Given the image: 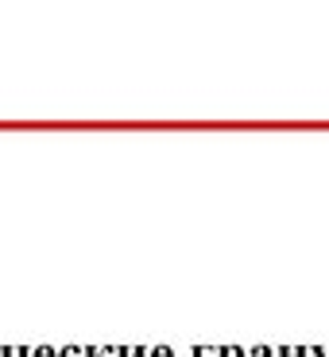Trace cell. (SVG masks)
I'll return each mask as SVG.
<instances>
[{
	"label": "cell",
	"instance_id": "6da1fadb",
	"mask_svg": "<svg viewBox=\"0 0 329 357\" xmlns=\"http://www.w3.org/2000/svg\"><path fill=\"white\" fill-rule=\"evenodd\" d=\"M298 357H326V349H321V346H303V349H298Z\"/></svg>",
	"mask_w": 329,
	"mask_h": 357
},
{
	"label": "cell",
	"instance_id": "7a4b0ae2",
	"mask_svg": "<svg viewBox=\"0 0 329 357\" xmlns=\"http://www.w3.org/2000/svg\"><path fill=\"white\" fill-rule=\"evenodd\" d=\"M221 357H248V349H241V346H225V349H221Z\"/></svg>",
	"mask_w": 329,
	"mask_h": 357
},
{
	"label": "cell",
	"instance_id": "3957f363",
	"mask_svg": "<svg viewBox=\"0 0 329 357\" xmlns=\"http://www.w3.org/2000/svg\"><path fill=\"white\" fill-rule=\"evenodd\" d=\"M194 357H221V349H214V346H202V349H194Z\"/></svg>",
	"mask_w": 329,
	"mask_h": 357
},
{
	"label": "cell",
	"instance_id": "277c9868",
	"mask_svg": "<svg viewBox=\"0 0 329 357\" xmlns=\"http://www.w3.org/2000/svg\"><path fill=\"white\" fill-rule=\"evenodd\" d=\"M58 357H89V349H78V346H70V349H63Z\"/></svg>",
	"mask_w": 329,
	"mask_h": 357
},
{
	"label": "cell",
	"instance_id": "5b68a950",
	"mask_svg": "<svg viewBox=\"0 0 329 357\" xmlns=\"http://www.w3.org/2000/svg\"><path fill=\"white\" fill-rule=\"evenodd\" d=\"M152 357H175V354H170L167 346H155V349H152Z\"/></svg>",
	"mask_w": 329,
	"mask_h": 357
},
{
	"label": "cell",
	"instance_id": "8992f818",
	"mask_svg": "<svg viewBox=\"0 0 329 357\" xmlns=\"http://www.w3.org/2000/svg\"><path fill=\"white\" fill-rule=\"evenodd\" d=\"M35 357H58V349H35Z\"/></svg>",
	"mask_w": 329,
	"mask_h": 357
}]
</instances>
